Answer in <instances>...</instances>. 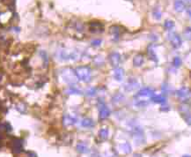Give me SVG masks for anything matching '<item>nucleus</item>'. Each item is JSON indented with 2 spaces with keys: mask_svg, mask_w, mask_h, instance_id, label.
<instances>
[{
  "mask_svg": "<svg viewBox=\"0 0 191 157\" xmlns=\"http://www.w3.org/2000/svg\"><path fill=\"white\" fill-rule=\"evenodd\" d=\"M75 73L79 80L90 82L92 79V70L89 66H79L75 70Z\"/></svg>",
  "mask_w": 191,
  "mask_h": 157,
  "instance_id": "f257e3e1",
  "label": "nucleus"
},
{
  "mask_svg": "<svg viewBox=\"0 0 191 157\" xmlns=\"http://www.w3.org/2000/svg\"><path fill=\"white\" fill-rule=\"evenodd\" d=\"M63 78L64 79V81H66L67 83L72 84L75 83L77 81V75L75 73V71L72 70H65L63 73Z\"/></svg>",
  "mask_w": 191,
  "mask_h": 157,
  "instance_id": "f03ea898",
  "label": "nucleus"
},
{
  "mask_svg": "<svg viewBox=\"0 0 191 157\" xmlns=\"http://www.w3.org/2000/svg\"><path fill=\"white\" fill-rule=\"evenodd\" d=\"M169 35H170L169 40H170V42H171V45L173 46V48L179 49L182 43V38L180 37V35L175 34V33H172Z\"/></svg>",
  "mask_w": 191,
  "mask_h": 157,
  "instance_id": "7ed1b4c3",
  "label": "nucleus"
},
{
  "mask_svg": "<svg viewBox=\"0 0 191 157\" xmlns=\"http://www.w3.org/2000/svg\"><path fill=\"white\" fill-rule=\"evenodd\" d=\"M108 60L113 67H117L121 62V55L118 52H112L108 56Z\"/></svg>",
  "mask_w": 191,
  "mask_h": 157,
  "instance_id": "20e7f679",
  "label": "nucleus"
},
{
  "mask_svg": "<svg viewBox=\"0 0 191 157\" xmlns=\"http://www.w3.org/2000/svg\"><path fill=\"white\" fill-rule=\"evenodd\" d=\"M139 86V83L137 81V79L135 78H130L128 80V82L125 84L124 88L126 91H133L136 88H137Z\"/></svg>",
  "mask_w": 191,
  "mask_h": 157,
  "instance_id": "39448f33",
  "label": "nucleus"
},
{
  "mask_svg": "<svg viewBox=\"0 0 191 157\" xmlns=\"http://www.w3.org/2000/svg\"><path fill=\"white\" fill-rule=\"evenodd\" d=\"M110 116V109L107 106H106L105 104L100 105L99 107V118L101 120H104L106 118H107Z\"/></svg>",
  "mask_w": 191,
  "mask_h": 157,
  "instance_id": "423d86ee",
  "label": "nucleus"
},
{
  "mask_svg": "<svg viewBox=\"0 0 191 157\" xmlns=\"http://www.w3.org/2000/svg\"><path fill=\"white\" fill-rule=\"evenodd\" d=\"M154 93H155L154 89H152V88H151V87H145V88L141 89V90H140V91L137 93V96H145V97H152V96H153V95H154Z\"/></svg>",
  "mask_w": 191,
  "mask_h": 157,
  "instance_id": "0eeeda50",
  "label": "nucleus"
},
{
  "mask_svg": "<svg viewBox=\"0 0 191 157\" xmlns=\"http://www.w3.org/2000/svg\"><path fill=\"white\" fill-rule=\"evenodd\" d=\"M77 118L73 116H71V115H65L64 117V119H63V122H64V125L65 126H72L73 125H75L77 123Z\"/></svg>",
  "mask_w": 191,
  "mask_h": 157,
  "instance_id": "6e6552de",
  "label": "nucleus"
},
{
  "mask_svg": "<svg viewBox=\"0 0 191 157\" xmlns=\"http://www.w3.org/2000/svg\"><path fill=\"white\" fill-rule=\"evenodd\" d=\"M119 149L125 155H128V154H130L131 151H132V148H131V146L129 142H125V143H122L119 146Z\"/></svg>",
  "mask_w": 191,
  "mask_h": 157,
  "instance_id": "1a4fd4ad",
  "label": "nucleus"
},
{
  "mask_svg": "<svg viewBox=\"0 0 191 157\" xmlns=\"http://www.w3.org/2000/svg\"><path fill=\"white\" fill-rule=\"evenodd\" d=\"M144 63V56L142 54H137L133 58V65L136 67H140Z\"/></svg>",
  "mask_w": 191,
  "mask_h": 157,
  "instance_id": "9d476101",
  "label": "nucleus"
},
{
  "mask_svg": "<svg viewBox=\"0 0 191 157\" xmlns=\"http://www.w3.org/2000/svg\"><path fill=\"white\" fill-rule=\"evenodd\" d=\"M76 149L79 153L80 154H87L89 152V148L87 146V144L83 143V142H79L77 144L76 146Z\"/></svg>",
  "mask_w": 191,
  "mask_h": 157,
  "instance_id": "9b49d317",
  "label": "nucleus"
},
{
  "mask_svg": "<svg viewBox=\"0 0 191 157\" xmlns=\"http://www.w3.org/2000/svg\"><path fill=\"white\" fill-rule=\"evenodd\" d=\"M151 101L155 102V103H160V104H163V103H166L167 102V98L166 96L162 95V94H159V95H153L151 97Z\"/></svg>",
  "mask_w": 191,
  "mask_h": 157,
  "instance_id": "f8f14e48",
  "label": "nucleus"
},
{
  "mask_svg": "<svg viewBox=\"0 0 191 157\" xmlns=\"http://www.w3.org/2000/svg\"><path fill=\"white\" fill-rule=\"evenodd\" d=\"M12 150L15 153H19L22 150V142L20 140H14L12 141Z\"/></svg>",
  "mask_w": 191,
  "mask_h": 157,
  "instance_id": "ddd939ff",
  "label": "nucleus"
},
{
  "mask_svg": "<svg viewBox=\"0 0 191 157\" xmlns=\"http://www.w3.org/2000/svg\"><path fill=\"white\" fill-rule=\"evenodd\" d=\"M124 76V71L122 68H116L114 72V78L117 81H122Z\"/></svg>",
  "mask_w": 191,
  "mask_h": 157,
  "instance_id": "4468645a",
  "label": "nucleus"
},
{
  "mask_svg": "<svg viewBox=\"0 0 191 157\" xmlns=\"http://www.w3.org/2000/svg\"><path fill=\"white\" fill-rule=\"evenodd\" d=\"M174 5H175V10L178 12H182L185 10V4L182 0H175Z\"/></svg>",
  "mask_w": 191,
  "mask_h": 157,
  "instance_id": "2eb2a0df",
  "label": "nucleus"
},
{
  "mask_svg": "<svg viewBox=\"0 0 191 157\" xmlns=\"http://www.w3.org/2000/svg\"><path fill=\"white\" fill-rule=\"evenodd\" d=\"M110 33L114 35V37L115 36V38H116L115 40H117L119 38L121 33H122V28L119 26H112L110 27Z\"/></svg>",
  "mask_w": 191,
  "mask_h": 157,
  "instance_id": "dca6fc26",
  "label": "nucleus"
},
{
  "mask_svg": "<svg viewBox=\"0 0 191 157\" xmlns=\"http://www.w3.org/2000/svg\"><path fill=\"white\" fill-rule=\"evenodd\" d=\"M189 94H190V90L187 87H182L176 92L177 96L180 98H185L189 95Z\"/></svg>",
  "mask_w": 191,
  "mask_h": 157,
  "instance_id": "f3484780",
  "label": "nucleus"
},
{
  "mask_svg": "<svg viewBox=\"0 0 191 157\" xmlns=\"http://www.w3.org/2000/svg\"><path fill=\"white\" fill-rule=\"evenodd\" d=\"M81 125L85 128H91L94 126V122L91 118H85L81 121Z\"/></svg>",
  "mask_w": 191,
  "mask_h": 157,
  "instance_id": "a211bd4d",
  "label": "nucleus"
},
{
  "mask_svg": "<svg viewBox=\"0 0 191 157\" xmlns=\"http://www.w3.org/2000/svg\"><path fill=\"white\" fill-rule=\"evenodd\" d=\"M90 30L92 32L102 31V24L99 22H91L90 23Z\"/></svg>",
  "mask_w": 191,
  "mask_h": 157,
  "instance_id": "6ab92c4d",
  "label": "nucleus"
},
{
  "mask_svg": "<svg viewBox=\"0 0 191 157\" xmlns=\"http://www.w3.org/2000/svg\"><path fill=\"white\" fill-rule=\"evenodd\" d=\"M99 137L102 140H106L108 138V129L107 128H102L99 132Z\"/></svg>",
  "mask_w": 191,
  "mask_h": 157,
  "instance_id": "aec40b11",
  "label": "nucleus"
},
{
  "mask_svg": "<svg viewBox=\"0 0 191 157\" xmlns=\"http://www.w3.org/2000/svg\"><path fill=\"white\" fill-rule=\"evenodd\" d=\"M148 56H149V58L151 59V60H152L153 62H155V63H157L158 62V58H157V55H156V53H155V51L152 49V48H149L148 49Z\"/></svg>",
  "mask_w": 191,
  "mask_h": 157,
  "instance_id": "412c9836",
  "label": "nucleus"
},
{
  "mask_svg": "<svg viewBox=\"0 0 191 157\" xmlns=\"http://www.w3.org/2000/svg\"><path fill=\"white\" fill-rule=\"evenodd\" d=\"M67 94H81V91L78 88H76L75 86H71L67 89L66 91Z\"/></svg>",
  "mask_w": 191,
  "mask_h": 157,
  "instance_id": "4be33fe9",
  "label": "nucleus"
},
{
  "mask_svg": "<svg viewBox=\"0 0 191 157\" xmlns=\"http://www.w3.org/2000/svg\"><path fill=\"white\" fill-rule=\"evenodd\" d=\"M183 36L186 40L191 41V27H187L183 31Z\"/></svg>",
  "mask_w": 191,
  "mask_h": 157,
  "instance_id": "5701e85b",
  "label": "nucleus"
},
{
  "mask_svg": "<svg viewBox=\"0 0 191 157\" xmlns=\"http://www.w3.org/2000/svg\"><path fill=\"white\" fill-rule=\"evenodd\" d=\"M123 99H124V95L122 94H120V93L115 94L113 96V102H122Z\"/></svg>",
  "mask_w": 191,
  "mask_h": 157,
  "instance_id": "b1692460",
  "label": "nucleus"
},
{
  "mask_svg": "<svg viewBox=\"0 0 191 157\" xmlns=\"http://www.w3.org/2000/svg\"><path fill=\"white\" fill-rule=\"evenodd\" d=\"M152 15H153V17H154L155 19L160 20L161 19V12L160 11L159 8H155L154 9V11L152 12Z\"/></svg>",
  "mask_w": 191,
  "mask_h": 157,
  "instance_id": "393cba45",
  "label": "nucleus"
},
{
  "mask_svg": "<svg viewBox=\"0 0 191 157\" xmlns=\"http://www.w3.org/2000/svg\"><path fill=\"white\" fill-rule=\"evenodd\" d=\"M164 27H165V28L170 30V29L175 27V22L173 20H166L164 23Z\"/></svg>",
  "mask_w": 191,
  "mask_h": 157,
  "instance_id": "a878e982",
  "label": "nucleus"
},
{
  "mask_svg": "<svg viewBox=\"0 0 191 157\" xmlns=\"http://www.w3.org/2000/svg\"><path fill=\"white\" fill-rule=\"evenodd\" d=\"M40 55H41V57L42 58V60H43L44 66H46L48 65V63H49V58H48V55H47V53H46L44 50H42V51H41V52H40Z\"/></svg>",
  "mask_w": 191,
  "mask_h": 157,
  "instance_id": "bb28decb",
  "label": "nucleus"
},
{
  "mask_svg": "<svg viewBox=\"0 0 191 157\" xmlns=\"http://www.w3.org/2000/svg\"><path fill=\"white\" fill-rule=\"evenodd\" d=\"M173 65H174V66L176 67V68L180 67L181 65H182V59H181L179 57H175V58H174V60H173Z\"/></svg>",
  "mask_w": 191,
  "mask_h": 157,
  "instance_id": "cd10ccee",
  "label": "nucleus"
},
{
  "mask_svg": "<svg viewBox=\"0 0 191 157\" xmlns=\"http://www.w3.org/2000/svg\"><path fill=\"white\" fill-rule=\"evenodd\" d=\"M96 93H97V90H96L95 87H91V88H89L87 91V94L88 96H94L96 94Z\"/></svg>",
  "mask_w": 191,
  "mask_h": 157,
  "instance_id": "c85d7f7f",
  "label": "nucleus"
},
{
  "mask_svg": "<svg viewBox=\"0 0 191 157\" xmlns=\"http://www.w3.org/2000/svg\"><path fill=\"white\" fill-rule=\"evenodd\" d=\"M101 40L100 39H96V40H94L93 42H92V45L94 46V47H98V46H99L100 44H101Z\"/></svg>",
  "mask_w": 191,
  "mask_h": 157,
  "instance_id": "c756f323",
  "label": "nucleus"
},
{
  "mask_svg": "<svg viewBox=\"0 0 191 157\" xmlns=\"http://www.w3.org/2000/svg\"><path fill=\"white\" fill-rule=\"evenodd\" d=\"M94 62H95L96 66H100V64L102 65L103 64V58H99V57H97L95 58V59H94Z\"/></svg>",
  "mask_w": 191,
  "mask_h": 157,
  "instance_id": "7c9ffc66",
  "label": "nucleus"
},
{
  "mask_svg": "<svg viewBox=\"0 0 191 157\" xmlns=\"http://www.w3.org/2000/svg\"><path fill=\"white\" fill-rule=\"evenodd\" d=\"M185 121L189 125H191V115H188L185 117Z\"/></svg>",
  "mask_w": 191,
  "mask_h": 157,
  "instance_id": "2f4dec72",
  "label": "nucleus"
},
{
  "mask_svg": "<svg viewBox=\"0 0 191 157\" xmlns=\"http://www.w3.org/2000/svg\"><path fill=\"white\" fill-rule=\"evenodd\" d=\"M186 11H187V14H188V15H189V16H190V17L191 18V6L188 7Z\"/></svg>",
  "mask_w": 191,
  "mask_h": 157,
  "instance_id": "473e14b6",
  "label": "nucleus"
},
{
  "mask_svg": "<svg viewBox=\"0 0 191 157\" xmlns=\"http://www.w3.org/2000/svg\"><path fill=\"white\" fill-rule=\"evenodd\" d=\"M185 1H186V2H187L188 4H191V0H185Z\"/></svg>",
  "mask_w": 191,
  "mask_h": 157,
  "instance_id": "72a5a7b5",
  "label": "nucleus"
},
{
  "mask_svg": "<svg viewBox=\"0 0 191 157\" xmlns=\"http://www.w3.org/2000/svg\"><path fill=\"white\" fill-rule=\"evenodd\" d=\"M182 157H191V156H190V155H184Z\"/></svg>",
  "mask_w": 191,
  "mask_h": 157,
  "instance_id": "f704fd0d",
  "label": "nucleus"
},
{
  "mask_svg": "<svg viewBox=\"0 0 191 157\" xmlns=\"http://www.w3.org/2000/svg\"><path fill=\"white\" fill-rule=\"evenodd\" d=\"M0 146H1V136H0Z\"/></svg>",
  "mask_w": 191,
  "mask_h": 157,
  "instance_id": "c9c22d12",
  "label": "nucleus"
}]
</instances>
